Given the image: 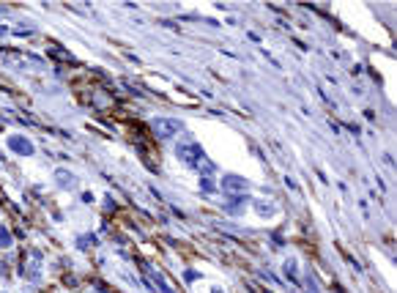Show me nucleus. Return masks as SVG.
Returning a JSON list of instances; mask_svg holds the SVG:
<instances>
[{
    "label": "nucleus",
    "instance_id": "obj_12",
    "mask_svg": "<svg viewBox=\"0 0 397 293\" xmlns=\"http://www.w3.org/2000/svg\"><path fill=\"white\" fill-rule=\"evenodd\" d=\"M304 285H307V288H309V293H320V290H318V285H315V279H312V277H307V279H304Z\"/></svg>",
    "mask_w": 397,
    "mask_h": 293
},
{
    "label": "nucleus",
    "instance_id": "obj_7",
    "mask_svg": "<svg viewBox=\"0 0 397 293\" xmlns=\"http://www.w3.org/2000/svg\"><path fill=\"white\" fill-rule=\"evenodd\" d=\"M255 211H258L260 216H266V219H268V216H277V208H274L271 203H263V200L255 203Z\"/></svg>",
    "mask_w": 397,
    "mask_h": 293
},
{
    "label": "nucleus",
    "instance_id": "obj_2",
    "mask_svg": "<svg viewBox=\"0 0 397 293\" xmlns=\"http://www.w3.org/2000/svg\"><path fill=\"white\" fill-rule=\"evenodd\" d=\"M181 132V121L176 118H154V134L159 140H170Z\"/></svg>",
    "mask_w": 397,
    "mask_h": 293
},
{
    "label": "nucleus",
    "instance_id": "obj_15",
    "mask_svg": "<svg viewBox=\"0 0 397 293\" xmlns=\"http://www.w3.org/2000/svg\"><path fill=\"white\" fill-rule=\"evenodd\" d=\"M14 36H31V31H28V28H20V31H14Z\"/></svg>",
    "mask_w": 397,
    "mask_h": 293
},
{
    "label": "nucleus",
    "instance_id": "obj_4",
    "mask_svg": "<svg viewBox=\"0 0 397 293\" xmlns=\"http://www.w3.org/2000/svg\"><path fill=\"white\" fill-rule=\"evenodd\" d=\"M222 189L241 195V192H247V181H244L241 175H225V178H222Z\"/></svg>",
    "mask_w": 397,
    "mask_h": 293
},
{
    "label": "nucleus",
    "instance_id": "obj_11",
    "mask_svg": "<svg viewBox=\"0 0 397 293\" xmlns=\"http://www.w3.org/2000/svg\"><path fill=\"white\" fill-rule=\"evenodd\" d=\"M197 167H200L203 173H214V170H217V167H214V165H211V162H208V159H203V162H200V165H197Z\"/></svg>",
    "mask_w": 397,
    "mask_h": 293
},
{
    "label": "nucleus",
    "instance_id": "obj_9",
    "mask_svg": "<svg viewBox=\"0 0 397 293\" xmlns=\"http://www.w3.org/2000/svg\"><path fill=\"white\" fill-rule=\"evenodd\" d=\"M148 277H151V282H156V285H159V290H162V293H173V288H170V285H167V282H165V279H162L156 271H148Z\"/></svg>",
    "mask_w": 397,
    "mask_h": 293
},
{
    "label": "nucleus",
    "instance_id": "obj_18",
    "mask_svg": "<svg viewBox=\"0 0 397 293\" xmlns=\"http://www.w3.org/2000/svg\"><path fill=\"white\" fill-rule=\"evenodd\" d=\"M211 293H225V290H222V288H214V290H211Z\"/></svg>",
    "mask_w": 397,
    "mask_h": 293
},
{
    "label": "nucleus",
    "instance_id": "obj_3",
    "mask_svg": "<svg viewBox=\"0 0 397 293\" xmlns=\"http://www.w3.org/2000/svg\"><path fill=\"white\" fill-rule=\"evenodd\" d=\"M9 148L14 151V154H22V156H33V143L25 137H20V134H14V137H9Z\"/></svg>",
    "mask_w": 397,
    "mask_h": 293
},
{
    "label": "nucleus",
    "instance_id": "obj_6",
    "mask_svg": "<svg viewBox=\"0 0 397 293\" xmlns=\"http://www.w3.org/2000/svg\"><path fill=\"white\" fill-rule=\"evenodd\" d=\"M241 203H247V197H241V195H238L236 200L225 203V211H227V214H233V216H236V214H241V211H244V206H241Z\"/></svg>",
    "mask_w": 397,
    "mask_h": 293
},
{
    "label": "nucleus",
    "instance_id": "obj_10",
    "mask_svg": "<svg viewBox=\"0 0 397 293\" xmlns=\"http://www.w3.org/2000/svg\"><path fill=\"white\" fill-rule=\"evenodd\" d=\"M285 274H288V279H296V260H293V257L285 260Z\"/></svg>",
    "mask_w": 397,
    "mask_h": 293
},
{
    "label": "nucleus",
    "instance_id": "obj_19",
    "mask_svg": "<svg viewBox=\"0 0 397 293\" xmlns=\"http://www.w3.org/2000/svg\"><path fill=\"white\" fill-rule=\"evenodd\" d=\"M0 11H6V9H0Z\"/></svg>",
    "mask_w": 397,
    "mask_h": 293
},
{
    "label": "nucleus",
    "instance_id": "obj_8",
    "mask_svg": "<svg viewBox=\"0 0 397 293\" xmlns=\"http://www.w3.org/2000/svg\"><path fill=\"white\" fill-rule=\"evenodd\" d=\"M11 244H14V236H11V233L6 230L3 225H0V249H9Z\"/></svg>",
    "mask_w": 397,
    "mask_h": 293
},
{
    "label": "nucleus",
    "instance_id": "obj_14",
    "mask_svg": "<svg viewBox=\"0 0 397 293\" xmlns=\"http://www.w3.org/2000/svg\"><path fill=\"white\" fill-rule=\"evenodd\" d=\"M200 186H203V192H214V184H211L208 178H203V181H200Z\"/></svg>",
    "mask_w": 397,
    "mask_h": 293
},
{
    "label": "nucleus",
    "instance_id": "obj_1",
    "mask_svg": "<svg viewBox=\"0 0 397 293\" xmlns=\"http://www.w3.org/2000/svg\"><path fill=\"white\" fill-rule=\"evenodd\" d=\"M176 154L181 156V162H186L189 167H197L203 162V148L197 143H181V145H176Z\"/></svg>",
    "mask_w": 397,
    "mask_h": 293
},
{
    "label": "nucleus",
    "instance_id": "obj_5",
    "mask_svg": "<svg viewBox=\"0 0 397 293\" xmlns=\"http://www.w3.org/2000/svg\"><path fill=\"white\" fill-rule=\"evenodd\" d=\"M55 181H58L61 186H66V189H69V186H74V181H77V178H74L69 170H55Z\"/></svg>",
    "mask_w": 397,
    "mask_h": 293
},
{
    "label": "nucleus",
    "instance_id": "obj_16",
    "mask_svg": "<svg viewBox=\"0 0 397 293\" xmlns=\"http://www.w3.org/2000/svg\"><path fill=\"white\" fill-rule=\"evenodd\" d=\"M104 206H107V208H115V200H113V197L107 195V197H104Z\"/></svg>",
    "mask_w": 397,
    "mask_h": 293
},
{
    "label": "nucleus",
    "instance_id": "obj_13",
    "mask_svg": "<svg viewBox=\"0 0 397 293\" xmlns=\"http://www.w3.org/2000/svg\"><path fill=\"white\" fill-rule=\"evenodd\" d=\"M197 277H200V274H197V271H192V268H186V274H184V279H186V282H195Z\"/></svg>",
    "mask_w": 397,
    "mask_h": 293
},
{
    "label": "nucleus",
    "instance_id": "obj_17",
    "mask_svg": "<svg viewBox=\"0 0 397 293\" xmlns=\"http://www.w3.org/2000/svg\"><path fill=\"white\" fill-rule=\"evenodd\" d=\"M6 33H9V28H6V25H0V36H6Z\"/></svg>",
    "mask_w": 397,
    "mask_h": 293
}]
</instances>
